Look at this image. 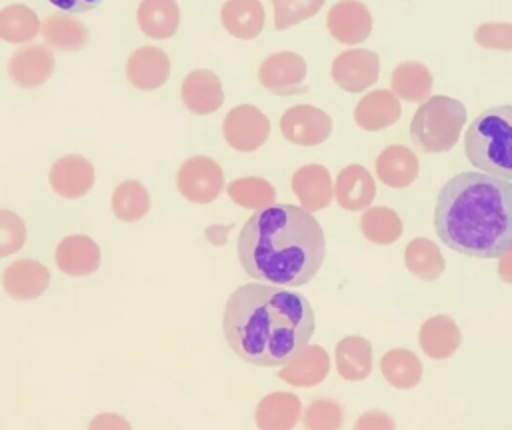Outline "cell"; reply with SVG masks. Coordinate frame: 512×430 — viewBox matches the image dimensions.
<instances>
[{
    "mask_svg": "<svg viewBox=\"0 0 512 430\" xmlns=\"http://www.w3.org/2000/svg\"><path fill=\"white\" fill-rule=\"evenodd\" d=\"M222 326L230 348L242 360L254 366H284L308 346L316 318L302 294L254 282L230 294Z\"/></svg>",
    "mask_w": 512,
    "mask_h": 430,
    "instance_id": "cell-1",
    "label": "cell"
},
{
    "mask_svg": "<svg viewBox=\"0 0 512 430\" xmlns=\"http://www.w3.org/2000/svg\"><path fill=\"white\" fill-rule=\"evenodd\" d=\"M438 238L472 258H502L512 250V182L484 172H460L438 192Z\"/></svg>",
    "mask_w": 512,
    "mask_h": 430,
    "instance_id": "cell-2",
    "label": "cell"
},
{
    "mask_svg": "<svg viewBox=\"0 0 512 430\" xmlns=\"http://www.w3.org/2000/svg\"><path fill=\"white\" fill-rule=\"evenodd\" d=\"M326 254L320 222L300 206L278 204L248 218L238 236V260L250 278L302 286L310 282Z\"/></svg>",
    "mask_w": 512,
    "mask_h": 430,
    "instance_id": "cell-3",
    "label": "cell"
},
{
    "mask_svg": "<svg viewBox=\"0 0 512 430\" xmlns=\"http://www.w3.org/2000/svg\"><path fill=\"white\" fill-rule=\"evenodd\" d=\"M464 154L480 172L512 182V104L492 106L470 122Z\"/></svg>",
    "mask_w": 512,
    "mask_h": 430,
    "instance_id": "cell-4",
    "label": "cell"
},
{
    "mask_svg": "<svg viewBox=\"0 0 512 430\" xmlns=\"http://www.w3.org/2000/svg\"><path fill=\"white\" fill-rule=\"evenodd\" d=\"M466 122L464 102L436 94L420 104L410 120V138L424 152H448L460 140Z\"/></svg>",
    "mask_w": 512,
    "mask_h": 430,
    "instance_id": "cell-5",
    "label": "cell"
},
{
    "mask_svg": "<svg viewBox=\"0 0 512 430\" xmlns=\"http://www.w3.org/2000/svg\"><path fill=\"white\" fill-rule=\"evenodd\" d=\"M176 188L192 204H210L224 190V172L210 156H190L176 172Z\"/></svg>",
    "mask_w": 512,
    "mask_h": 430,
    "instance_id": "cell-6",
    "label": "cell"
},
{
    "mask_svg": "<svg viewBox=\"0 0 512 430\" xmlns=\"http://www.w3.org/2000/svg\"><path fill=\"white\" fill-rule=\"evenodd\" d=\"M222 134L232 150L254 152L268 140L270 120L260 108L252 104H238L224 116Z\"/></svg>",
    "mask_w": 512,
    "mask_h": 430,
    "instance_id": "cell-7",
    "label": "cell"
},
{
    "mask_svg": "<svg viewBox=\"0 0 512 430\" xmlns=\"http://www.w3.org/2000/svg\"><path fill=\"white\" fill-rule=\"evenodd\" d=\"M306 74H308L306 60L296 52L282 50V52L270 54L260 62L258 82L268 92L290 96V94L306 92V86H304Z\"/></svg>",
    "mask_w": 512,
    "mask_h": 430,
    "instance_id": "cell-8",
    "label": "cell"
},
{
    "mask_svg": "<svg viewBox=\"0 0 512 430\" xmlns=\"http://www.w3.org/2000/svg\"><path fill=\"white\" fill-rule=\"evenodd\" d=\"M280 132L296 146H318L332 134V118L318 106L296 104L280 116Z\"/></svg>",
    "mask_w": 512,
    "mask_h": 430,
    "instance_id": "cell-9",
    "label": "cell"
},
{
    "mask_svg": "<svg viewBox=\"0 0 512 430\" xmlns=\"http://www.w3.org/2000/svg\"><path fill=\"white\" fill-rule=\"evenodd\" d=\"M330 74L342 90L352 94L364 92L380 76V58L372 50L350 48L334 58Z\"/></svg>",
    "mask_w": 512,
    "mask_h": 430,
    "instance_id": "cell-10",
    "label": "cell"
},
{
    "mask_svg": "<svg viewBox=\"0 0 512 430\" xmlns=\"http://www.w3.org/2000/svg\"><path fill=\"white\" fill-rule=\"evenodd\" d=\"M326 26L336 42L362 44L372 32V14L360 0H338L326 14Z\"/></svg>",
    "mask_w": 512,
    "mask_h": 430,
    "instance_id": "cell-11",
    "label": "cell"
},
{
    "mask_svg": "<svg viewBox=\"0 0 512 430\" xmlns=\"http://www.w3.org/2000/svg\"><path fill=\"white\" fill-rule=\"evenodd\" d=\"M54 54L44 44H24L8 60V76L20 88H38L54 74Z\"/></svg>",
    "mask_w": 512,
    "mask_h": 430,
    "instance_id": "cell-12",
    "label": "cell"
},
{
    "mask_svg": "<svg viewBox=\"0 0 512 430\" xmlns=\"http://www.w3.org/2000/svg\"><path fill=\"white\" fill-rule=\"evenodd\" d=\"M48 182L50 188L62 198H82L94 186V166L82 154H66L50 166Z\"/></svg>",
    "mask_w": 512,
    "mask_h": 430,
    "instance_id": "cell-13",
    "label": "cell"
},
{
    "mask_svg": "<svg viewBox=\"0 0 512 430\" xmlns=\"http://www.w3.org/2000/svg\"><path fill=\"white\" fill-rule=\"evenodd\" d=\"M180 98L186 110L196 116L214 114L224 104L222 82L216 72L196 68L184 76L180 84Z\"/></svg>",
    "mask_w": 512,
    "mask_h": 430,
    "instance_id": "cell-14",
    "label": "cell"
},
{
    "mask_svg": "<svg viewBox=\"0 0 512 430\" xmlns=\"http://www.w3.org/2000/svg\"><path fill=\"white\" fill-rule=\"evenodd\" d=\"M128 82L142 92L164 86L170 78V58L158 46H140L126 60Z\"/></svg>",
    "mask_w": 512,
    "mask_h": 430,
    "instance_id": "cell-15",
    "label": "cell"
},
{
    "mask_svg": "<svg viewBox=\"0 0 512 430\" xmlns=\"http://www.w3.org/2000/svg\"><path fill=\"white\" fill-rule=\"evenodd\" d=\"M48 284L50 270L34 258L16 260L2 272V288L12 300H34L46 292Z\"/></svg>",
    "mask_w": 512,
    "mask_h": 430,
    "instance_id": "cell-16",
    "label": "cell"
},
{
    "mask_svg": "<svg viewBox=\"0 0 512 430\" xmlns=\"http://www.w3.org/2000/svg\"><path fill=\"white\" fill-rule=\"evenodd\" d=\"M292 192L296 194L300 208L306 212H318L330 206L334 198L332 176L322 164H306L292 176Z\"/></svg>",
    "mask_w": 512,
    "mask_h": 430,
    "instance_id": "cell-17",
    "label": "cell"
},
{
    "mask_svg": "<svg viewBox=\"0 0 512 430\" xmlns=\"http://www.w3.org/2000/svg\"><path fill=\"white\" fill-rule=\"evenodd\" d=\"M54 260L68 276H90L100 266V246L86 234H70L58 242Z\"/></svg>",
    "mask_w": 512,
    "mask_h": 430,
    "instance_id": "cell-18",
    "label": "cell"
},
{
    "mask_svg": "<svg viewBox=\"0 0 512 430\" xmlns=\"http://www.w3.org/2000/svg\"><path fill=\"white\" fill-rule=\"evenodd\" d=\"M330 372V356L318 346H304L296 356H292L278 372V378L290 386L310 388L320 384Z\"/></svg>",
    "mask_w": 512,
    "mask_h": 430,
    "instance_id": "cell-19",
    "label": "cell"
},
{
    "mask_svg": "<svg viewBox=\"0 0 512 430\" xmlns=\"http://www.w3.org/2000/svg\"><path fill=\"white\" fill-rule=\"evenodd\" d=\"M402 106L394 92L372 90L364 94L354 108V122L366 132L384 130L400 120Z\"/></svg>",
    "mask_w": 512,
    "mask_h": 430,
    "instance_id": "cell-20",
    "label": "cell"
},
{
    "mask_svg": "<svg viewBox=\"0 0 512 430\" xmlns=\"http://www.w3.org/2000/svg\"><path fill=\"white\" fill-rule=\"evenodd\" d=\"M334 198L344 210L350 212L370 208L372 200L376 198V184L372 174L360 164L344 166L334 182Z\"/></svg>",
    "mask_w": 512,
    "mask_h": 430,
    "instance_id": "cell-21",
    "label": "cell"
},
{
    "mask_svg": "<svg viewBox=\"0 0 512 430\" xmlns=\"http://www.w3.org/2000/svg\"><path fill=\"white\" fill-rule=\"evenodd\" d=\"M374 170L382 184L390 188H406L418 178L420 162L408 146L390 144L376 156Z\"/></svg>",
    "mask_w": 512,
    "mask_h": 430,
    "instance_id": "cell-22",
    "label": "cell"
},
{
    "mask_svg": "<svg viewBox=\"0 0 512 430\" xmlns=\"http://www.w3.org/2000/svg\"><path fill=\"white\" fill-rule=\"evenodd\" d=\"M302 416V402L292 392L266 394L254 412L258 430H292Z\"/></svg>",
    "mask_w": 512,
    "mask_h": 430,
    "instance_id": "cell-23",
    "label": "cell"
},
{
    "mask_svg": "<svg viewBox=\"0 0 512 430\" xmlns=\"http://www.w3.org/2000/svg\"><path fill=\"white\" fill-rule=\"evenodd\" d=\"M420 348L434 360L450 358L462 344V332L452 316L436 314L420 326Z\"/></svg>",
    "mask_w": 512,
    "mask_h": 430,
    "instance_id": "cell-24",
    "label": "cell"
},
{
    "mask_svg": "<svg viewBox=\"0 0 512 430\" xmlns=\"http://www.w3.org/2000/svg\"><path fill=\"white\" fill-rule=\"evenodd\" d=\"M220 22L234 38L252 40L264 30L266 12L260 0H226L220 10Z\"/></svg>",
    "mask_w": 512,
    "mask_h": 430,
    "instance_id": "cell-25",
    "label": "cell"
},
{
    "mask_svg": "<svg viewBox=\"0 0 512 430\" xmlns=\"http://www.w3.org/2000/svg\"><path fill=\"white\" fill-rule=\"evenodd\" d=\"M138 28L154 40H168L178 32L180 6L176 0H142L136 10Z\"/></svg>",
    "mask_w": 512,
    "mask_h": 430,
    "instance_id": "cell-26",
    "label": "cell"
},
{
    "mask_svg": "<svg viewBox=\"0 0 512 430\" xmlns=\"http://www.w3.org/2000/svg\"><path fill=\"white\" fill-rule=\"evenodd\" d=\"M40 34L44 42L60 52H78L88 44V28L70 14L56 12L44 18Z\"/></svg>",
    "mask_w": 512,
    "mask_h": 430,
    "instance_id": "cell-27",
    "label": "cell"
},
{
    "mask_svg": "<svg viewBox=\"0 0 512 430\" xmlns=\"http://www.w3.org/2000/svg\"><path fill=\"white\" fill-rule=\"evenodd\" d=\"M336 370L344 380L358 382L372 372V344L362 336H344L334 350Z\"/></svg>",
    "mask_w": 512,
    "mask_h": 430,
    "instance_id": "cell-28",
    "label": "cell"
},
{
    "mask_svg": "<svg viewBox=\"0 0 512 430\" xmlns=\"http://www.w3.org/2000/svg\"><path fill=\"white\" fill-rule=\"evenodd\" d=\"M390 86L404 102H426L432 92V72L418 60H406L392 70Z\"/></svg>",
    "mask_w": 512,
    "mask_h": 430,
    "instance_id": "cell-29",
    "label": "cell"
},
{
    "mask_svg": "<svg viewBox=\"0 0 512 430\" xmlns=\"http://www.w3.org/2000/svg\"><path fill=\"white\" fill-rule=\"evenodd\" d=\"M380 372L390 386L398 390H410L422 378V362L414 352L406 348H392L382 356Z\"/></svg>",
    "mask_w": 512,
    "mask_h": 430,
    "instance_id": "cell-30",
    "label": "cell"
},
{
    "mask_svg": "<svg viewBox=\"0 0 512 430\" xmlns=\"http://www.w3.org/2000/svg\"><path fill=\"white\" fill-rule=\"evenodd\" d=\"M40 28L38 14L26 4H8L0 10V40L8 44L30 42Z\"/></svg>",
    "mask_w": 512,
    "mask_h": 430,
    "instance_id": "cell-31",
    "label": "cell"
},
{
    "mask_svg": "<svg viewBox=\"0 0 512 430\" xmlns=\"http://www.w3.org/2000/svg\"><path fill=\"white\" fill-rule=\"evenodd\" d=\"M360 230L368 242L388 246L402 236L404 226L396 210L388 206H370L360 218Z\"/></svg>",
    "mask_w": 512,
    "mask_h": 430,
    "instance_id": "cell-32",
    "label": "cell"
},
{
    "mask_svg": "<svg viewBox=\"0 0 512 430\" xmlns=\"http://www.w3.org/2000/svg\"><path fill=\"white\" fill-rule=\"evenodd\" d=\"M404 264L416 278L436 280L446 268V260L440 248L428 238H414L406 244Z\"/></svg>",
    "mask_w": 512,
    "mask_h": 430,
    "instance_id": "cell-33",
    "label": "cell"
},
{
    "mask_svg": "<svg viewBox=\"0 0 512 430\" xmlns=\"http://www.w3.org/2000/svg\"><path fill=\"white\" fill-rule=\"evenodd\" d=\"M226 192H228V198L236 206L256 210V212L274 206V200H276L274 186L268 180L260 178V176L236 178L228 184Z\"/></svg>",
    "mask_w": 512,
    "mask_h": 430,
    "instance_id": "cell-34",
    "label": "cell"
},
{
    "mask_svg": "<svg viewBox=\"0 0 512 430\" xmlns=\"http://www.w3.org/2000/svg\"><path fill=\"white\" fill-rule=\"evenodd\" d=\"M150 210V194L138 180H124L112 192V212L120 222H138Z\"/></svg>",
    "mask_w": 512,
    "mask_h": 430,
    "instance_id": "cell-35",
    "label": "cell"
},
{
    "mask_svg": "<svg viewBox=\"0 0 512 430\" xmlns=\"http://www.w3.org/2000/svg\"><path fill=\"white\" fill-rule=\"evenodd\" d=\"M304 430H340L344 424V410L336 400L316 398L302 414Z\"/></svg>",
    "mask_w": 512,
    "mask_h": 430,
    "instance_id": "cell-36",
    "label": "cell"
},
{
    "mask_svg": "<svg viewBox=\"0 0 512 430\" xmlns=\"http://www.w3.org/2000/svg\"><path fill=\"white\" fill-rule=\"evenodd\" d=\"M326 0H272L274 28L288 30L320 12Z\"/></svg>",
    "mask_w": 512,
    "mask_h": 430,
    "instance_id": "cell-37",
    "label": "cell"
},
{
    "mask_svg": "<svg viewBox=\"0 0 512 430\" xmlns=\"http://www.w3.org/2000/svg\"><path fill=\"white\" fill-rule=\"evenodd\" d=\"M26 242L24 220L6 208H0V258L16 254Z\"/></svg>",
    "mask_w": 512,
    "mask_h": 430,
    "instance_id": "cell-38",
    "label": "cell"
},
{
    "mask_svg": "<svg viewBox=\"0 0 512 430\" xmlns=\"http://www.w3.org/2000/svg\"><path fill=\"white\" fill-rule=\"evenodd\" d=\"M474 42L486 50L512 52V22H484L474 30Z\"/></svg>",
    "mask_w": 512,
    "mask_h": 430,
    "instance_id": "cell-39",
    "label": "cell"
},
{
    "mask_svg": "<svg viewBox=\"0 0 512 430\" xmlns=\"http://www.w3.org/2000/svg\"><path fill=\"white\" fill-rule=\"evenodd\" d=\"M352 430H396V422L382 410H368L356 418Z\"/></svg>",
    "mask_w": 512,
    "mask_h": 430,
    "instance_id": "cell-40",
    "label": "cell"
},
{
    "mask_svg": "<svg viewBox=\"0 0 512 430\" xmlns=\"http://www.w3.org/2000/svg\"><path fill=\"white\" fill-rule=\"evenodd\" d=\"M88 430H132V426L124 416L116 412H102L90 420Z\"/></svg>",
    "mask_w": 512,
    "mask_h": 430,
    "instance_id": "cell-41",
    "label": "cell"
},
{
    "mask_svg": "<svg viewBox=\"0 0 512 430\" xmlns=\"http://www.w3.org/2000/svg\"><path fill=\"white\" fill-rule=\"evenodd\" d=\"M48 2L62 12L80 14V12H88V10L96 8L102 0H48Z\"/></svg>",
    "mask_w": 512,
    "mask_h": 430,
    "instance_id": "cell-42",
    "label": "cell"
},
{
    "mask_svg": "<svg viewBox=\"0 0 512 430\" xmlns=\"http://www.w3.org/2000/svg\"><path fill=\"white\" fill-rule=\"evenodd\" d=\"M498 276H500L504 282L512 284V250L506 252V254L500 258V262H498Z\"/></svg>",
    "mask_w": 512,
    "mask_h": 430,
    "instance_id": "cell-43",
    "label": "cell"
}]
</instances>
